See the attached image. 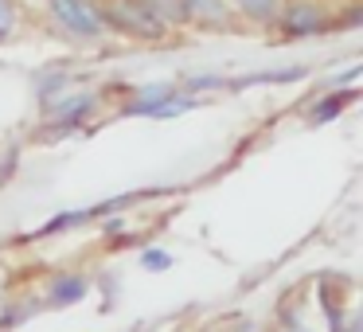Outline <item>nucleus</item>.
Segmentation results:
<instances>
[{
    "label": "nucleus",
    "mask_w": 363,
    "mask_h": 332,
    "mask_svg": "<svg viewBox=\"0 0 363 332\" xmlns=\"http://www.w3.org/2000/svg\"><path fill=\"white\" fill-rule=\"evenodd\" d=\"M106 20H110L113 28H125V32L141 35V40H160V35H164V24L145 9L141 0H110ZM106 20H102V24H106Z\"/></svg>",
    "instance_id": "f257e3e1"
},
{
    "label": "nucleus",
    "mask_w": 363,
    "mask_h": 332,
    "mask_svg": "<svg viewBox=\"0 0 363 332\" xmlns=\"http://www.w3.org/2000/svg\"><path fill=\"white\" fill-rule=\"evenodd\" d=\"M51 4V16L59 20L63 28H71L74 35H86V40H94V35H102V16L94 12V4L90 0H48Z\"/></svg>",
    "instance_id": "f03ea898"
},
{
    "label": "nucleus",
    "mask_w": 363,
    "mask_h": 332,
    "mask_svg": "<svg viewBox=\"0 0 363 332\" xmlns=\"http://www.w3.org/2000/svg\"><path fill=\"white\" fill-rule=\"evenodd\" d=\"M86 289H90V282L82 274H63V277H55V282H51V305H55V309L74 305V301L86 297Z\"/></svg>",
    "instance_id": "7ed1b4c3"
},
{
    "label": "nucleus",
    "mask_w": 363,
    "mask_h": 332,
    "mask_svg": "<svg viewBox=\"0 0 363 332\" xmlns=\"http://www.w3.org/2000/svg\"><path fill=\"white\" fill-rule=\"evenodd\" d=\"M320 28H324V16L316 9H308V4H301V9H293L285 16V32L289 35H308V32H320Z\"/></svg>",
    "instance_id": "20e7f679"
},
{
    "label": "nucleus",
    "mask_w": 363,
    "mask_h": 332,
    "mask_svg": "<svg viewBox=\"0 0 363 332\" xmlns=\"http://www.w3.org/2000/svg\"><path fill=\"white\" fill-rule=\"evenodd\" d=\"M90 106H94V98H90V94L63 98V102H55V110H51V121H79Z\"/></svg>",
    "instance_id": "39448f33"
},
{
    "label": "nucleus",
    "mask_w": 363,
    "mask_h": 332,
    "mask_svg": "<svg viewBox=\"0 0 363 332\" xmlns=\"http://www.w3.org/2000/svg\"><path fill=\"white\" fill-rule=\"evenodd\" d=\"M145 9L152 12V16L160 20V24H168V20H184L188 16V9H184V0H141Z\"/></svg>",
    "instance_id": "423d86ee"
},
{
    "label": "nucleus",
    "mask_w": 363,
    "mask_h": 332,
    "mask_svg": "<svg viewBox=\"0 0 363 332\" xmlns=\"http://www.w3.org/2000/svg\"><path fill=\"white\" fill-rule=\"evenodd\" d=\"M352 90H340V94H332V98H324V102L320 106H316V114H313V121H316V126H320V121H328V118H336V114L340 110H344V106L347 102H352Z\"/></svg>",
    "instance_id": "0eeeda50"
},
{
    "label": "nucleus",
    "mask_w": 363,
    "mask_h": 332,
    "mask_svg": "<svg viewBox=\"0 0 363 332\" xmlns=\"http://www.w3.org/2000/svg\"><path fill=\"white\" fill-rule=\"evenodd\" d=\"M238 9L254 20H274L277 16V0H238Z\"/></svg>",
    "instance_id": "6e6552de"
},
{
    "label": "nucleus",
    "mask_w": 363,
    "mask_h": 332,
    "mask_svg": "<svg viewBox=\"0 0 363 332\" xmlns=\"http://www.w3.org/2000/svg\"><path fill=\"white\" fill-rule=\"evenodd\" d=\"M141 266L152 270V274H160V270L172 266V258H168V250H145V254H141Z\"/></svg>",
    "instance_id": "1a4fd4ad"
},
{
    "label": "nucleus",
    "mask_w": 363,
    "mask_h": 332,
    "mask_svg": "<svg viewBox=\"0 0 363 332\" xmlns=\"http://www.w3.org/2000/svg\"><path fill=\"white\" fill-rule=\"evenodd\" d=\"M184 9H191V12H211V16H223V4H219V0H184Z\"/></svg>",
    "instance_id": "9d476101"
},
{
    "label": "nucleus",
    "mask_w": 363,
    "mask_h": 332,
    "mask_svg": "<svg viewBox=\"0 0 363 332\" xmlns=\"http://www.w3.org/2000/svg\"><path fill=\"white\" fill-rule=\"evenodd\" d=\"M12 24H16V12H12L9 0H0V35H9Z\"/></svg>",
    "instance_id": "9b49d317"
}]
</instances>
